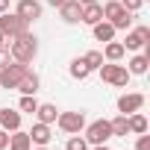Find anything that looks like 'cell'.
Instances as JSON below:
<instances>
[{
  "label": "cell",
  "instance_id": "cell-1",
  "mask_svg": "<svg viewBox=\"0 0 150 150\" xmlns=\"http://www.w3.org/2000/svg\"><path fill=\"white\" fill-rule=\"evenodd\" d=\"M9 56H12V62L30 65V62L38 56V38H35L33 33H24V35L9 38Z\"/></svg>",
  "mask_w": 150,
  "mask_h": 150
},
{
  "label": "cell",
  "instance_id": "cell-2",
  "mask_svg": "<svg viewBox=\"0 0 150 150\" xmlns=\"http://www.w3.org/2000/svg\"><path fill=\"white\" fill-rule=\"evenodd\" d=\"M100 6H103V21H109L115 30H129L132 27V15L135 12H127L121 6V0H106Z\"/></svg>",
  "mask_w": 150,
  "mask_h": 150
},
{
  "label": "cell",
  "instance_id": "cell-3",
  "mask_svg": "<svg viewBox=\"0 0 150 150\" xmlns=\"http://www.w3.org/2000/svg\"><path fill=\"white\" fill-rule=\"evenodd\" d=\"M97 74H100L103 83H109V86H115V88H127V83H129V71H127L124 65H118V62H103V65L97 68Z\"/></svg>",
  "mask_w": 150,
  "mask_h": 150
},
{
  "label": "cell",
  "instance_id": "cell-4",
  "mask_svg": "<svg viewBox=\"0 0 150 150\" xmlns=\"http://www.w3.org/2000/svg\"><path fill=\"white\" fill-rule=\"evenodd\" d=\"M83 138L88 141V147H94V144H109V138H115V135H112V124H109L106 118L91 121V124H86V135H83Z\"/></svg>",
  "mask_w": 150,
  "mask_h": 150
},
{
  "label": "cell",
  "instance_id": "cell-5",
  "mask_svg": "<svg viewBox=\"0 0 150 150\" xmlns=\"http://www.w3.org/2000/svg\"><path fill=\"white\" fill-rule=\"evenodd\" d=\"M27 68L30 65H21V62H6V65H0V88H6V91H12V88H18V83H21V77L27 74Z\"/></svg>",
  "mask_w": 150,
  "mask_h": 150
},
{
  "label": "cell",
  "instance_id": "cell-6",
  "mask_svg": "<svg viewBox=\"0 0 150 150\" xmlns=\"http://www.w3.org/2000/svg\"><path fill=\"white\" fill-rule=\"evenodd\" d=\"M56 127H59L65 135H77V132L86 129V112H59Z\"/></svg>",
  "mask_w": 150,
  "mask_h": 150
},
{
  "label": "cell",
  "instance_id": "cell-7",
  "mask_svg": "<svg viewBox=\"0 0 150 150\" xmlns=\"http://www.w3.org/2000/svg\"><path fill=\"white\" fill-rule=\"evenodd\" d=\"M0 33H3L6 38H15V35L30 33V24H27V21H21L15 12H0Z\"/></svg>",
  "mask_w": 150,
  "mask_h": 150
},
{
  "label": "cell",
  "instance_id": "cell-8",
  "mask_svg": "<svg viewBox=\"0 0 150 150\" xmlns=\"http://www.w3.org/2000/svg\"><path fill=\"white\" fill-rule=\"evenodd\" d=\"M147 41H150V27L141 24V27H129V30H127V41H121V44H124L127 50H141Z\"/></svg>",
  "mask_w": 150,
  "mask_h": 150
},
{
  "label": "cell",
  "instance_id": "cell-9",
  "mask_svg": "<svg viewBox=\"0 0 150 150\" xmlns=\"http://www.w3.org/2000/svg\"><path fill=\"white\" fill-rule=\"evenodd\" d=\"M41 12H44V6L38 3V0H18V6H15V15H18L21 21H27V24L38 21Z\"/></svg>",
  "mask_w": 150,
  "mask_h": 150
},
{
  "label": "cell",
  "instance_id": "cell-10",
  "mask_svg": "<svg viewBox=\"0 0 150 150\" xmlns=\"http://www.w3.org/2000/svg\"><path fill=\"white\" fill-rule=\"evenodd\" d=\"M144 94L141 91H129V94H121L118 97V112L121 115H132V112H141V106H144Z\"/></svg>",
  "mask_w": 150,
  "mask_h": 150
},
{
  "label": "cell",
  "instance_id": "cell-11",
  "mask_svg": "<svg viewBox=\"0 0 150 150\" xmlns=\"http://www.w3.org/2000/svg\"><path fill=\"white\" fill-rule=\"evenodd\" d=\"M59 15L65 24H80V15H83V3L80 0H65L59 6Z\"/></svg>",
  "mask_w": 150,
  "mask_h": 150
},
{
  "label": "cell",
  "instance_id": "cell-12",
  "mask_svg": "<svg viewBox=\"0 0 150 150\" xmlns=\"http://www.w3.org/2000/svg\"><path fill=\"white\" fill-rule=\"evenodd\" d=\"M50 138H53V132H50V124H41V121H35V124H33V129H30V141H33L35 147H47V144H50Z\"/></svg>",
  "mask_w": 150,
  "mask_h": 150
},
{
  "label": "cell",
  "instance_id": "cell-13",
  "mask_svg": "<svg viewBox=\"0 0 150 150\" xmlns=\"http://www.w3.org/2000/svg\"><path fill=\"white\" fill-rule=\"evenodd\" d=\"M0 129H6V132L21 129V112L18 109H0Z\"/></svg>",
  "mask_w": 150,
  "mask_h": 150
},
{
  "label": "cell",
  "instance_id": "cell-14",
  "mask_svg": "<svg viewBox=\"0 0 150 150\" xmlns=\"http://www.w3.org/2000/svg\"><path fill=\"white\" fill-rule=\"evenodd\" d=\"M38 88H41V80H38V74L27 68V74L21 77V83H18V88H15V91H21V94H35Z\"/></svg>",
  "mask_w": 150,
  "mask_h": 150
},
{
  "label": "cell",
  "instance_id": "cell-15",
  "mask_svg": "<svg viewBox=\"0 0 150 150\" xmlns=\"http://www.w3.org/2000/svg\"><path fill=\"white\" fill-rule=\"evenodd\" d=\"M124 68L129 71V77H144V74H147V68H150V59H147L144 53H138V56H132Z\"/></svg>",
  "mask_w": 150,
  "mask_h": 150
},
{
  "label": "cell",
  "instance_id": "cell-16",
  "mask_svg": "<svg viewBox=\"0 0 150 150\" xmlns=\"http://www.w3.org/2000/svg\"><path fill=\"white\" fill-rule=\"evenodd\" d=\"M80 21H83V24H88V27H94L97 21H103V6H100V3H86V6H83Z\"/></svg>",
  "mask_w": 150,
  "mask_h": 150
},
{
  "label": "cell",
  "instance_id": "cell-17",
  "mask_svg": "<svg viewBox=\"0 0 150 150\" xmlns=\"http://www.w3.org/2000/svg\"><path fill=\"white\" fill-rule=\"evenodd\" d=\"M100 53H103V59H106V62H121V59L127 56V47H124L121 41H115V38H112V41H106V47H103Z\"/></svg>",
  "mask_w": 150,
  "mask_h": 150
},
{
  "label": "cell",
  "instance_id": "cell-18",
  "mask_svg": "<svg viewBox=\"0 0 150 150\" xmlns=\"http://www.w3.org/2000/svg\"><path fill=\"white\" fill-rule=\"evenodd\" d=\"M9 150H33L30 132H24V129H15V132H9Z\"/></svg>",
  "mask_w": 150,
  "mask_h": 150
},
{
  "label": "cell",
  "instance_id": "cell-19",
  "mask_svg": "<svg viewBox=\"0 0 150 150\" xmlns=\"http://www.w3.org/2000/svg\"><path fill=\"white\" fill-rule=\"evenodd\" d=\"M91 33H94V38H97V41H103V44H106V41H112V38H115V33H118V30H115L109 21H97V24L91 27Z\"/></svg>",
  "mask_w": 150,
  "mask_h": 150
},
{
  "label": "cell",
  "instance_id": "cell-20",
  "mask_svg": "<svg viewBox=\"0 0 150 150\" xmlns=\"http://www.w3.org/2000/svg\"><path fill=\"white\" fill-rule=\"evenodd\" d=\"M35 118H38L41 124H56V118H59V109H56V103H38V109H35Z\"/></svg>",
  "mask_w": 150,
  "mask_h": 150
},
{
  "label": "cell",
  "instance_id": "cell-21",
  "mask_svg": "<svg viewBox=\"0 0 150 150\" xmlns=\"http://www.w3.org/2000/svg\"><path fill=\"white\" fill-rule=\"evenodd\" d=\"M127 124H129V135H141V132H147V118H144L141 112L127 115Z\"/></svg>",
  "mask_w": 150,
  "mask_h": 150
},
{
  "label": "cell",
  "instance_id": "cell-22",
  "mask_svg": "<svg viewBox=\"0 0 150 150\" xmlns=\"http://www.w3.org/2000/svg\"><path fill=\"white\" fill-rule=\"evenodd\" d=\"M68 74H71L74 80H86L88 74H91V71L86 68V62H83V56H77V59H74V62L68 65Z\"/></svg>",
  "mask_w": 150,
  "mask_h": 150
},
{
  "label": "cell",
  "instance_id": "cell-23",
  "mask_svg": "<svg viewBox=\"0 0 150 150\" xmlns=\"http://www.w3.org/2000/svg\"><path fill=\"white\" fill-rule=\"evenodd\" d=\"M109 124H112V135H115V138H127V135H129V124H127V115H118V118H112Z\"/></svg>",
  "mask_w": 150,
  "mask_h": 150
},
{
  "label": "cell",
  "instance_id": "cell-24",
  "mask_svg": "<svg viewBox=\"0 0 150 150\" xmlns=\"http://www.w3.org/2000/svg\"><path fill=\"white\" fill-rule=\"evenodd\" d=\"M35 109H38V100H35V94H21V100H18V112L35 115Z\"/></svg>",
  "mask_w": 150,
  "mask_h": 150
},
{
  "label": "cell",
  "instance_id": "cell-25",
  "mask_svg": "<svg viewBox=\"0 0 150 150\" xmlns=\"http://www.w3.org/2000/svg\"><path fill=\"white\" fill-rule=\"evenodd\" d=\"M83 62H86V68H88V71H97L106 59H103V53H100V50H88V53L83 56Z\"/></svg>",
  "mask_w": 150,
  "mask_h": 150
},
{
  "label": "cell",
  "instance_id": "cell-26",
  "mask_svg": "<svg viewBox=\"0 0 150 150\" xmlns=\"http://www.w3.org/2000/svg\"><path fill=\"white\" fill-rule=\"evenodd\" d=\"M65 150H88V141L77 132V135H71L68 138V144H65Z\"/></svg>",
  "mask_w": 150,
  "mask_h": 150
},
{
  "label": "cell",
  "instance_id": "cell-27",
  "mask_svg": "<svg viewBox=\"0 0 150 150\" xmlns=\"http://www.w3.org/2000/svg\"><path fill=\"white\" fill-rule=\"evenodd\" d=\"M121 6H124L127 12H138V9L144 6V0H121Z\"/></svg>",
  "mask_w": 150,
  "mask_h": 150
},
{
  "label": "cell",
  "instance_id": "cell-28",
  "mask_svg": "<svg viewBox=\"0 0 150 150\" xmlns=\"http://www.w3.org/2000/svg\"><path fill=\"white\" fill-rule=\"evenodd\" d=\"M135 150H150V135H147V132H141V135H138V141H135Z\"/></svg>",
  "mask_w": 150,
  "mask_h": 150
},
{
  "label": "cell",
  "instance_id": "cell-29",
  "mask_svg": "<svg viewBox=\"0 0 150 150\" xmlns=\"http://www.w3.org/2000/svg\"><path fill=\"white\" fill-rule=\"evenodd\" d=\"M6 147H9V132L0 129V150H6Z\"/></svg>",
  "mask_w": 150,
  "mask_h": 150
},
{
  "label": "cell",
  "instance_id": "cell-30",
  "mask_svg": "<svg viewBox=\"0 0 150 150\" xmlns=\"http://www.w3.org/2000/svg\"><path fill=\"white\" fill-rule=\"evenodd\" d=\"M3 47H9V38H6L3 33H0V50H3Z\"/></svg>",
  "mask_w": 150,
  "mask_h": 150
},
{
  "label": "cell",
  "instance_id": "cell-31",
  "mask_svg": "<svg viewBox=\"0 0 150 150\" xmlns=\"http://www.w3.org/2000/svg\"><path fill=\"white\" fill-rule=\"evenodd\" d=\"M88 150H112L109 144H94V147H88Z\"/></svg>",
  "mask_w": 150,
  "mask_h": 150
},
{
  "label": "cell",
  "instance_id": "cell-32",
  "mask_svg": "<svg viewBox=\"0 0 150 150\" xmlns=\"http://www.w3.org/2000/svg\"><path fill=\"white\" fill-rule=\"evenodd\" d=\"M0 12H9V0H0Z\"/></svg>",
  "mask_w": 150,
  "mask_h": 150
},
{
  "label": "cell",
  "instance_id": "cell-33",
  "mask_svg": "<svg viewBox=\"0 0 150 150\" xmlns=\"http://www.w3.org/2000/svg\"><path fill=\"white\" fill-rule=\"evenodd\" d=\"M47 3H50V6H53V9H59V6H62V3H65V0H47Z\"/></svg>",
  "mask_w": 150,
  "mask_h": 150
},
{
  "label": "cell",
  "instance_id": "cell-34",
  "mask_svg": "<svg viewBox=\"0 0 150 150\" xmlns=\"http://www.w3.org/2000/svg\"><path fill=\"white\" fill-rule=\"evenodd\" d=\"M80 3H83V6H86V3H97V0H80Z\"/></svg>",
  "mask_w": 150,
  "mask_h": 150
},
{
  "label": "cell",
  "instance_id": "cell-35",
  "mask_svg": "<svg viewBox=\"0 0 150 150\" xmlns=\"http://www.w3.org/2000/svg\"><path fill=\"white\" fill-rule=\"evenodd\" d=\"M33 150H47V147H33Z\"/></svg>",
  "mask_w": 150,
  "mask_h": 150
}]
</instances>
